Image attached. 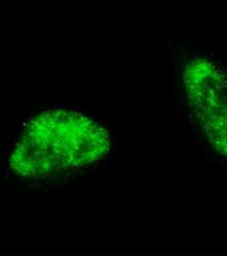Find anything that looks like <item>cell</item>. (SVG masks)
Wrapping results in <instances>:
<instances>
[{"mask_svg": "<svg viewBox=\"0 0 227 256\" xmlns=\"http://www.w3.org/2000/svg\"><path fill=\"white\" fill-rule=\"evenodd\" d=\"M117 147L113 132L98 118L68 107H49L23 126L7 168L43 195L59 197L105 170Z\"/></svg>", "mask_w": 227, "mask_h": 256, "instance_id": "cell-1", "label": "cell"}, {"mask_svg": "<svg viewBox=\"0 0 227 256\" xmlns=\"http://www.w3.org/2000/svg\"><path fill=\"white\" fill-rule=\"evenodd\" d=\"M179 86L197 148L227 171V65L213 52H190L181 63Z\"/></svg>", "mask_w": 227, "mask_h": 256, "instance_id": "cell-2", "label": "cell"}]
</instances>
